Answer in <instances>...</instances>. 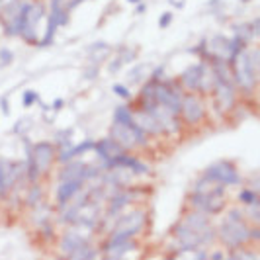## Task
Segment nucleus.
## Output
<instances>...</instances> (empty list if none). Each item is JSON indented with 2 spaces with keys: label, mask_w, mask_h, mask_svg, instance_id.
Listing matches in <instances>:
<instances>
[{
  "label": "nucleus",
  "mask_w": 260,
  "mask_h": 260,
  "mask_svg": "<svg viewBox=\"0 0 260 260\" xmlns=\"http://www.w3.org/2000/svg\"><path fill=\"white\" fill-rule=\"evenodd\" d=\"M172 243L170 248L174 252L204 248L215 239V229L209 223V217L202 211H190L186 213L180 221L172 227Z\"/></svg>",
  "instance_id": "nucleus-1"
},
{
  "label": "nucleus",
  "mask_w": 260,
  "mask_h": 260,
  "mask_svg": "<svg viewBox=\"0 0 260 260\" xmlns=\"http://www.w3.org/2000/svg\"><path fill=\"white\" fill-rule=\"evenodd\" d=\"M190 204L196 211H202L206 215L211 213H219L225 204H227V198H225V186L219 184H213L206 180L204 176L196 182L194 192L190 194Z\"/></svg>",
  "instance_id": "nucleus-2"
},
{
  "label": "nucleus",
  "mask_w": 260,
  "mask_h": 260,
  "mask_svg": "<svg viewBox=\"0 0 260 260\" xmlns=\"http://www.w3.org/2000/svg\"><path fill=\"white\" fill-rule=\"evenodd\" d=\"M219 239L229 250H239L250 241V227L243 209H229L219 227Z\"/></svg>",
  "instance_id": "nucleus-3"
},
{
  "label": "nucleus",
  "mask_w": 260,
  "mask_h": 260,
  "mask_svg": "<svg viewBox=\"0 0 260 260\" xmlns=\"http://www.w3.org/2000/svg\"><path fill=\"white\" fill-rule=\"evenodd\" d=\"M231 75H233L235 88L243 90L245 94L256 90V82H258V71L252 67L250 57H248V49L237 55L233 63H231Z\"/></svg>",
  "instance_id": "nucleus-4"
},
{
  "label": "nucleus",
  "mask_w": 260,
  "mask_h": 260,
  "mask_svg": "<svg viewBox=\"0 0 260 260\" xmlns=\"http://www.w3.org/2000/svg\"><path fill=\"white\" fill-rule=\"evenodd\" d=\"M145 221H147V213L143 209H133L129 213L117 217L116 227L110 235L108 243H123V241H131L135 235L143 231Z\"/></svg>",
  "instance_id": "nucleus-5"
},
{
  "label": "nucleus",
  "mask_w": 260,
  "mask_h": 260,
  "mask_svg": "<svg viewBox=\"0 0 260 260\" xmlns=\"http://www.w3.org/2000/svg\"><path fill=\"white\" fill-rule=\"evenodd\" d=\"M180 86L186 92H211L213 88V73L206 61L188 67L180 75Z\"/></svg>",
  "instance_id": "nucleus-6"
},
{
  "label": "nucleus",
  "mask_w": 260,
  "mask_h": 260,
  "mask_svg": "<svg viewBox=\"0 0 260 260\" xmlns=\"http://www.w3.org/2000/svg\"><path fill=\"white\" fill-rule=\"evenodd\" d=\"M182 96L184 90L182 86L176 82V80H156L155 94H153V100L160 108L169 110L170 114L180 117V104H182Z\"/></svg>",
  "instance_id": "nucleus-7"
},
{
  "label": "nucleus",
  "mask_w": 260,
  "mask_h": 260,
  "mask_svg": "<svg viewBox=\"0 0 260 260\" xmlns=\"http://www.w3.org/2000/svg\"><path fill=\"white\" fill-rule=\"evenodd\" d=\"M110 137H112L116 143L121 145L125 151H131V149H135V147H147V143H149V135H147L137 123H133V125H119V123H114Z\"/></svg>",
  "instance_id": "nucleus-8"
},
{
  "label": "nucleus",
  "mask_w": 260,
  "mask_h": 260,
  "mask_svg": "<svg viewBox=\"0 0 260 260\" xmlns=\"http://www.w3.org/2000/svg\"><path fill=\"white\" fill-rule=\"evenodd\" d=\"M204 178L213 184H219V186H241L243 184L241 172L237 170L233 162H227V160L209 165L208 169L204 170Z\"/></svg>",
  "instance_id": "nucleus-9"
},
{
  "label": "nucleus",
  "mask_w": 260,
  "mask_h": 260,
  "mask_svg": "<svg viewBox=\"0 0 260 260\" xmlns=\"http://www.w3.org/2000/svg\"><path fill=\"white\" fill-rule=\"evenodd\" d=\"M180 117L188 125H198V123L204 121L206 106H204V100L200 98V94H196V92H186L184 94L182 104H180Z\"/></svg>",
  "instance_id": "nucleus-10"
},
{
  "label": "nucleus",
  "mask_w": 260,
  "mask_h": 260,
  "mask_svg": "<svg viewBox=\"0 0 260 260\" xmlns=\"http://www.w3.org/2000/svg\"><path fill=\"white\" fill-rule=\"evenodd\" d=\"M213 98H215V106L221 112L223 116L229 114L237 104V88H235L233 80H219L213 78Z\"/></svg>",
  "instance_id": "nucleus-11"
},
{
  "label": "nucleus",
  "mask_w": 260,
  "mask_h": 260,
  "mask_svg": "<svg viewBox=\"0 0 260 260\" xmlns=\"http://www.w3.org/2000/svg\"><path fill=\"white\" fill-rule=\"evenodd\" d=\"M94 151H96V155L100 156V160H102V165H100L102 172L112 169V160H114L116 156L127 153V151H125L119 143H116L112 137H108V139H102V141L94 143Z\"/></svg>",
  "instance_id": "nucleus-12"
},
{
  "label": "nucleus",
  "mask_w": 260,
  "mask_h": 260,
  "mask_svg": "<svg viewBox=\"0 0 260 260\" xmlns=\"http://www.w3.org/2000/svg\"><path fill=\"white\" fill-rule=\"evenodd\" d=\"M31 156H34V162L38 165V169L41 174H45L47 170L53 167L55 162V156H57V147L49 141H41L31 147Z\"/></svg>",
  "instance_id": "nucleus-13"
},
{
  "label": "nucleus",
  "mask_w": 260,
  "mask_h": 260,
  "mask_svg": "<svg viewBox=\"0 0 260 260\" xmlns=\"http://www.w3.org/2000/svg\"><path fill=\"white\" fill-rule=\"evenodd\" d=\"M43 16H45V6H43L41 2H34V4H31V10H29V14H27V20H26V24H24V29H22V34H20L27 43L38 45V26H39V22H41Z\"/></svg>",
  "instance_id": "nucleus-14"
},
{
  "label": "nucleus",
  "mask_w": 260,
  "mask_h": 260,
  "mask_svg": "<svg viewBox=\"0 0 260 260\" xmlns=\"http://www.w3.org/2000/svg\"><path fill=\"white\" fill-rule=\"evenodd\" d=\"M133 119H135V123L141 127V129L151 137V135H162L165 131H162V125L158 123V119H156L151 112H147V110H135L133 112Z\"/></svg>",
  "instance_id": "nucleus-15"
},
{
  "label": "nucleus",
  "mask_w": 260,
  "mask_h": 260,
  "mask_svg": "<svg viewBox=\"0 0 260 260\" xmlns=\"http://www.w3.org/2000/svg\"><path fill=\"white\" fill-rule=\"evenodd\" d=\"M84 180L82 178H77V180H65V182L59 184V188H57V194H55V198H57V204L63 208V206H67L75 196L84 188Z\"/></svg>",
  "instance_id": "nucleus-16"
},
{
  "label": "nucleus",
  "mask_w": 260,
  "mask_h": 260,
  "mask_svg": "<svg viewBox=\"0 0 260 260\" xmlns=\"http://www.w3.org/2000/svg\"><path fill=\"white\" fill-rule=\"evenodd\" d=\"M88 245H90L88 237H82V235H78L77 229H73V231H69V233L63 237V241H61V250L65 252L67 256H73V254H77L78 250H82V248L88 247Z\"/></svg>",
  "instance_id": "nucleus-17"
},
{
  "label": "nucleus",
  "mask_w": 260,
  "mask_h": 260,
  "mask_svg": "<svg viewBox=\"0 0 260 260\" xmlns=\"http://www.w3.org/2000/svg\"><path fill=\"white\" fill-rule=\"evenodd\" d=\"M69 16L71 12L67 10V0H51L49 2V18H53L59 27L69 24Z\"/></svg>",
  "instance_id": "nucleus-18"
},
{
  "label": "nucleus",
  "mask_w": 260,
  "mask_h": 260,
  "mask_svg": "<svg viewBox=\"0 0 260 260\" xmlns=\"http://www.w3.org/2000/svg\"><path fill=\"white\" fill-rule=\"evenodd\" d=\"M131 200H133V194H131V192H125V190H116V192L112 194V200H110V209H108V215H110V217L117 215L121 209L129 204Z\"/></svg>",
  "instance_id": "nucleus-19"
},
{
  "label": "nucleus",
  "mask_w": 260,
  "mask_h": 260,
  "mask_svg": "<svg viewBox=\"0 0 260 260\" xmlns=\"http://www.w3.org/2000/svg\"><path fill=\"white\" fill-rule=\"evenodd\" d=\"M88 53V59H90L92 63H102L106 57H108V53H110V45L104 43V41H96V43H92L90 47L86 49Z\"/></svg>",
  "instance_id": "nucleus-20"
},
{
  "label": "nucleus",
  "mask_w": 260,
  "mask_h": 260,
  "mask_svg": "<svg viewBox=\"0 0 260 260\" xmlns=\"http://www.w3.org/2000/svg\"><path fill=\"white\" fill-rule=\"evenodd\" d=\"M114 123H119V125H133L135 123L133 110L129 106H117L114 110Z\"/></svg>",
  "instance_id": "nucleus-21"
},
{
  "label": "nucleus",
  "mask_w": 260,
  "mask_h": 260,
  "mask_svg": "<svg viewBox=\"0 0 260 260\" xmlns=\"http://www.w3.org/2000/svg\"><path fill=\"white\" fill-rule=\"evenodd\" d=\"M239 200L245 204V206H250V204H256L258 202V192L252 190V188H243L241 194H239Z\"/></svg>",
  "instance_id": "nucleus-22"
},
{
  "label": "nucleus",
  "mask_w": 260,
  "mask_h": 260,
  "mask_svg": "<svg viewBox=\"0 0 260 260\" xmlns=\"http://www.w3.org/2000/svg\"><path fill=\"white\" fill-rule=\"evenodd\" d=\"M41 186L39 184H31V190H29V194L26 198V204L27 206H36L39 200H41Z\"/></svg>",
  "instance_id": "nucleus-23"
},
{
  "label": "nucleus",
  "mask_w": 260,
  "mask_h": 260,
  "mask_svg": "<svg viewBox=\"0 0 260 260\" xmlns=\"http://www.w3.org/2000/svg\"><path fill=\"white\" fill-rule=\"evenodd\" d=\"M223 260H258V256L252 250H239V252L231 254L229 258H223Z\"/></svg>",
  "instance_id": "nucleus-24"
},
{
  "label": "nucleus",
  "mask_w": 260,
  "mask_h": 260,
  "mask_svg": "<svg viewBox=\"0 0 260 260\" xmlns=\"http://www.w3.org/2000/svg\"><path fill=\"white\" fill-rule=\"evenodd\" d=\"M90 149H94V141H82L80 145H73V158L78 155H82V153H86V151H90Z\"/></svg>",
  "instance_id": "nucleus-25"
},
{
  "label": "nucleus",
  "mask_w": 260,
  "mask_h": 260,
  "mask_svg": "<svg viewBox=\"0 0 260 260\" xmlns=\"http://www.w3.org/2000/svg\"><path fill=\"white\" fill-rule=\"evenodd\" d=\"M112 90H114V94H117L119 98H123V100H129L131 98V92L125 84H114V86H112Z\"/></svg>",
  "instance_id": "nucleus-26"
},
{
  "label": "nucleus",
  "mask_w": 260,
  "mask_h": 260,
  "mask_svg": "<svg viewBox=\"0 0 260 260\" xmlns=\"http://www.w3.org/2000/svg\"><path fill=\"white\" fill-rule=\"evenodd\" d=\"M34 102H38V92H36V90H26V92H24V96H22V104L26 106V108H29Z\"/></svg>",
  "instance_id": "nucleus-27"
},
{
  "label": "nucleus",
  "mask_w": 260,
  "mask_h": 260,
  "mask_svg": "<svg viewBox=\"0 0 260 260\" xmlns=\"http://www.w3.org/2000/svg\"><path fill=\"white\" fill-rule=\"evenodd\" d=\"M147 71V65H139V67H135V71H131L129 73V80H141V77H143V73Z\"/></svg>",
  "instance_id": "nucleus-28"
},
{
  "label": "nucleus",
  "mask_w": 260,
  "mask_h": 260,
  "mask_svg": "<svg viewBox=\"0 0 260 260\" xmlns=\"http://www.w3.org/2000/svg\"><path fill=\"white\" fill-rule=\"evenodd\" d=\"M170 22H172V14L170 12L160 14V18H158V27H169Z\"/></svg>",
  "instance_id": "nucleus-29"
},
{
  "label": "nucleus",
  "mask_w": 260,
  "mask_h": 260,
  "mask_svg": "<svg viewBox=\"0 0 260 260\" xmlns=\"http://www.w3.org/2000/svg\"><path fill=\"white\" fill-rule=\"evenodd\" d=\"M12 51H8V49H2L0 51V61H2V65H8V63H12Z\"/></svg>",
  "instance_id": "nucleus-30"
},
{
  "label": "nucleus",
  "mask_w": 260,
  "mask_h": 260,
  "mask_svg": "<svg viewBox=\"0 0 260 260\" xmlns=\"http://www.w3.org/2000/svg\"><path fill=\"white\" fill-rule=\"evenodd\" d=\"M248 26H250V31H252V38L256 39V36L260 34V20L258 18H254L252 22H248Z\"/></svg>",
  "instance_id": "nucleus-31"
},
{
  "label": "nucleus",
  "mask_w": 260,
  "mask_h": 260,
  "mask_svg": "<svg viewBox=\"0 0 260 260\" xmlns=\"http://www.w3.org/2000/svg\"><path fill=\"white\" fill-rule=\"evenodd\" d=\"M162 75H165V67H156L155 71H153V73H151V78H153V80H162Z\"/></svg>",
  "instance_id": "nucleus-32"
},
{
  "label": "nucleus",
  "mask_w": 260,
  "mask_h": 260,
  "mask_svg": "<svg viewBox=\"0 0 260 260\" xmlns=\"http://www.w3.org/2000/svg\"><path fill=\"white\" fill-rule=\"evenodd\" d=\"M121 67H123V63H121V59L117 57L116 61H112V65H110V73H117Z\"/></svg>",
  "instance_id": "nucleus-33"
},
{
  "label": "nucleus",
  "mask_w": 260,
  "mask_h": 260,
  "mask_svg": "<svg viewBox=\"0 0 260 260\" xmlns=\"http://www.w3.org/2000/svg\"><path fill=\"white\" fill-rule=\"evenodd\" d=\"M80 2H84V0H67V10L71 12V10H75Z\"/></svg>",
  "instance_id": "nucleus-34"
},
{
  "label": "nucleus",
  "mask_w": 260,
  "mask_h": 260,
  "mask_svg": "<svg viewBox=\"0 0 260 260\" xmlns=\"http://www.w3.org/2000/svg\"><path fill=\"white\" fill-rule=\"evenodd\" d=\"M170 2V6H174V8H184V4H186V0H169Z\"/></svg>",
  "instance_id": "nucleus-35"
},
{
  "label": "nucleus",
  "mask_w": 260,
  "mask_h": 260,
  "mask_svg": "<svg viewBox=\"0 0 260 260\" xmlns=\"http://www.w3.org/2000/svg\"><path fill=\"white\" fill-rule=\"evenodd\" d=\"M0 108H2V112H4V114H8V112H10V108H8V100H6V98H2V100H0Z\"/></svg>",
  "instance_id": "nucleus-36"
},
{
  "label": "nucleus",
  "mask_w": 260,
  "mask_h": 260,
  "mask_svg": "<svg viewBox=\"0 0 260 260\" xmlns=\"http://www.w3.org/2000/svg\"><path fill=\"white\" fill-rule=\"evenodd\" d=\"M61 108H63V100H61V98H57V100L53 102V110H61Z\"/></svg>",
  "instance_id": "nucleus-37"
},
{
  "label": "nucleus",
  "mask_w": 260,
  "mask_h": 260,
  "mask_svg": "<svg viewBox=\"0 0 260 260\" xmlns=\"http://www.w3.org/2000/svg\"><path fill=\"white\" fill-rule=\"evenodd\" d=\"M208 260H223V254H221V252H215V254L208 256Z\"/></svg>",
  "instance_id": "nucleus-38"
},
{
  "label": "nucleus",
  "mask_w": 260,
  "mask_h": 260,
  "mask_svg": "<svg viewBox=\"0 0 260 260\" xmlns=\"http://www.w3.org/2000/svg\"><path fill=\"white\" fill-rule=\"evenodd\" d=\"M137 12H145V4H143V2H139V4H137Z\"/></svg>",
  "instance_id": "nucleus-39"
},
{
  "label": "nucleus",
  "mask_w": 260,
  "mask_h": 260,
  "mask_svg": "<svg viewBox=\"0 0 260 260\" xmlns=\"http://www.w3.org/2000/svg\"><path fill=\"white\" fill-rule=\"evenodd\" d=\"M129 4H139V2H143V0H127Z\"/></svg>",
  "instance_id": "nucleus-40"
},
{
  "label": "nucleus",
  "mask_w": 260,
  "mask_h": 260,
  "mask_svg": "<svg viewBox=\"0 0 260 260\" xmlns=\"http://www.w3.org/2000/svg\"><path fill=\"white\" fill-rule=\"evenodd\" d=\"M20 0H8V4H18Z\"/></svg>",
  "instance_id": "nucleus-41"
},
{
  "label": "nucleus",
  "mask_w": 260,
  "mask_h": 260,
  "mask_svg": "<svg viewBox=\"0 0 260 260\" xmlns=\"http://www.w3.org/2000/svg\"><path fill=\"white\" fill-rule=\"evenodd\" d=\"M241 2H248V0H241Z\"/></svg>",
  "instance_id": "nucleus-42"
}]
</instances>
